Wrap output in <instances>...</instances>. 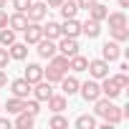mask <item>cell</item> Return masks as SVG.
<instances>
[{"mask_svg": "<svg viewBox=\"0 0 129 129\" xmlns=\"http://www.w3.org/2000/svg\"><path fill=\"white\" fill-rule=\"evenodd\" d=\"M94 114L96 116H101L104 121H109V124H119L124 116H121V109L114 104V99H106V96H99L96 101H94Z\"/></svg>", "mask_w": 129, "mask_h": 129, "instance_id": "obj_1", "label": "cell"}, {"mask_svg": "<svg viewBox=\"0 0 129 129\" xmlns=\"http://www.w3.org/2000/svg\"><path fill=\"white\" fill-rule=\"evenodd\" d=\"M79 94H81V99L84 101H96L99 96H101V86H99V81L94 79V81H86V84H79Z\"/></svg>", "mask_w": 129, "mask_h": 129, "instance_id": "obj_2", "label": "cell"}, {"mask_svg": "<svg viewBox=\"0 0 129 129\" xmlns=\"http://www.w3.org/2000/svg\"><path fill=\"white\" fill-rule=\"evenodd\" d=\"M86 71L91 74V79L101 81L104 76H109V61H104V58H94V61H89Z\"/></svg>", "mask_w": 129, "mask_h": 129, "instance_id": "obj_3", "label": "cell"}, {"mask_svg": "<svg viewBox=\"0 0 129 129\" xmlns=\"http://www.w3.org/2000/svg\"><path fill=\"white\" fill-rule=\"evenodd\" d=\"M25 15H28V20L41 23V20H46V15H48V5H46V3H41V0H33L30 8L25 10Z\"/></svg>", "mask_w": 129, "mask_h": 129, "instance_id": "obj_4", "label": "cell"}, {"mask_svg": "<svg viewBox=\"0 0 129 129\" xmlns=\"http://www.w3.org/2000/svg\"><path fill=\"white\" fill-rule=\"evenodd\" d=\"M30 89H33V84L25 81V79H13L10 81V94L18 96V99H28L30 96Z\"/></svg>", "mask_w": 129, "mask_h": 129, "instance_id": "obj_5", "label": "cell"}, {"mask_svg": "<svg viewBox=\"0 0 129 129\" xmlns=\"http://www.w3.org/2000/svg\"><path fill=\"white\" fill-rule=\"evenodd\" d=\"M99 86H101V96H106V99H116V96L124 91V89H121V86H119V84H116L111 76H104Z\"/></svg>", "mask_w": 129, "mask_h": 129, "instance_id": "obj_6", "label": "cell"}, {"mask_svg": "<svg viewBox=\"0 0 129 129\" xmlns=\"http://www.w3.org/2000/svg\"><path fill=\"white\" fill-rule=\"evenodd\" d=\"M30 94H33V99H38V101H48V96L53 94V86H51V81L41 79V81H36V84H33Z\"/></svg>", "mask_w": 129, "mask_h": 129, "instance_id": "obj_7", "label": "cell"}, {"mask_svg": "<svg viewBox=\"0 0 129 129\" xmlns=\"http://www.w3.org/2000/svg\"><path fill=\"white\" fill-rule=\"evenodd\" d=\"M56 46H58V53H63V56H69V58L79 53V41H76V38H69V36H61Z\"/></svg>", "mask_w": 129, "mask_h": 129, "instance_id": "obj_8", "label": "cell"}, {"mask_svg": "<svg viewBox=\"0 0 129 129\" xmlns=\"http://www.w3.org/2000/svg\"><path fill=\"white\" fill-rule=\"evenodd\" d=\"M23 36H25V43H28V46H36V43L43 38V28H41V23H33V20H28V25H25Z\"/></svg>", "mask_w": 129, "mask_h": 129, "instance_id": "obj_9", "label": "cell"}, {"mask_svg": "<svg viewBox=\"0 0 129 129\" xmlns=\"http://www.w3.org/2000/svg\"><path fill=\"white\" fill-rule=\"evenodd\" d=\"M101 58L109 61V63L119 61V58H121V48H119V43H116V41H106V43L101 46Z\"/></svg>", "mask_w": 129, "mask_h": 129, "instance_id": "obj_10", "label": "cell"}, {"mask_svg": "<svg viewBox=\"0 0 129 129\" xmlns=\"http://www.w3.org/2000/svg\"><path fill=\"white\" fill-rule=\"evenodd\" d=\"M36 46H38L36 51H38V56H41V58H51V56H56V53H58V46H56V41H51V38H41Z\"/></svg>", "mask_w": 129, "mask_h": 129, "instance_id": "obj_11", "label": "cell"}, {"mask_svg": "<svg viewBox=\"0 0 129 129\" xmlns=\"http://www.w3.org/2000/svg\"><path fill=\"white\" fill-rule=\"evenodd\" d=\"M81 33V23L76 18H63V25H61V36H69V38H79Z\"/></svg>", "mask_w": 129, "mask_h": 129, "instance_id": "obj_12", "label": "cell"}, {"mask_svg": "<svg viewBox=\"0 0 129 129\" xmlns=\"http://www.w3.org/2000/svg\"><path fill=\"white\" fill-rule=\"evenodd\" d=\"M25 25H28V15L25 13H13V15H8V28H13L15 33H23L25 30Z\"/></svg>", "mask_w": 129, "mask_h": 129, "instance_id": "obj_13", "label": "cell"}, {"mask_svg": "<svg viewBox=\"0 0 129 129\" xmlns=\"http://www.w3.org/2000/svg\"><path fill=\"white\" fill-rule=\"evenodd\" d=\"M81 33H84L86 38H96V36L101 33V23L94 20V18H86V20L81 23Z\"/></svg>", "mask_w": 129, "mask_h": 129, "instance_id": "obj_14", "label": "cell"}, {"mask_svg": "<svg viewBox=\"0 0 129 129\" xmlns=\"http://www.w3.org/2000/svg\"><path fill=\"white\" fill-rule=\"evenodd\" d=\"M58 84H61V91L66 94V96H74V94H79V79H76V76H63Z\"/></svg>", "mask_w": 129, "mask_h": 129, "instance_id": "obj_15", "label": "cell"}, {"mask_svg": "<svg viewBox=\"0 0 129 129\" xmlns=\"http://www.w3.org/2000/svg\"><path fill=\"white\" fill-rule=\"evenodd\" d=\"M23 79H25V81H30V84L41 81V79H43V66H41V63H28V66H25V74H23Z\"/></svg>", "mask_w": 129, "mask_h": 129, "instance_id": "obj_16", "label": "cell"}, {"mask_svg": "<svg viewBox=\"0 0 129 129\" xmlns=\"http://www.w3.org/2000/svg\"><path fill=\"white\" fill-rule=\"evenodd\" d=\"M8 53H10V58L13 61H25L28 58V43H13V46H8Z\"/></svg>", "mask_w": 129, "mask_h": 129, "instance_id": "obj_17", "label": "cell"}, {"mask_svg": "<svg viewBox=\"0 0 129 129\" xmlns=\"http://www.w3.org/2000/svg\"><path fill=\"white\" fill-rule=\"evenodd\" d=\"M63 76H66V71L58 69V66H53V63H48V69H43V79L51 81V84H58Z\"/></svg>", "mask_w": 129, "mask_h": 129, "instance_id": "obj_18", "label": "cell"}, {"mask_svg": "<svg viewBox=\"0 0 129 129\" xmlns=\"http://www.w3.org/2000/svg\"><path fill=\"white\" fill-rule=\"evenodd\" d=\"M48 109H51L53 114L63 111V109H66V94H51V96H48Z\"/></svg>", "mask_w": 129, "mask_h": 129, "instance_id": "obj_19", "label": "cell"}, {"mask_svg": "<svg viewBox=\"0 0 129 129\" xmlns=\"http://www.w3.org/2000/svg\"><path fill=\"white\" fill-rule=\"evenodd\" d=\"M86 66H89V58H86V56H81V53H76V56H71V58H69V69H71V71H76V74L86 71Z\"/></svg>", "mask_w": 129, "mask_h": 129, "instance_id": "obj_20", "label": "cell"}, {"mask_svg": "<svg viewBox=\"0 0 129 129\" xmlns=\"http://www.w3.org/2000/svg\"><path fill=\"white\" fill-rule=\"evenodd\" d=\"M106 15H109V8H106V5H101L99 0L89 8V18H94V20H99V23H101V20H106Z\"/></svg>", "mask_w": 129, "mask_h": 129, "instance_id": "obj_21", "label": "cell"}, {"mask_svg": "<svg viewBox=\"0 0 129 129\" xmlns=\"http://www.w3.org/2000/svg\"><path fill=\"white\" fill-rule=\"evenodd\" d=\"M41 28H43V38H51V41H58L61 38V23L48 20V25H41Z\"/></svg>", "mask_w": 129, "mask_h": 129, "instance_id": "obj_22", "label": "cell"}, {"mask_svg": "<svg viewBox=\"0 0 129 129\" xmlns=\"http://www.w3.org/2000/svg\"><path fill=\"white\" fill-rule=\"evenodd\" d=\"M58 10H61V15H63V18H76L79 5H76V0H63V3L58 5Z\"/></svg>", "mask_w": 129, "mask_h": 129, "instance_id": "obj_23", "label": "cell"}, {"mask_svg": "<svg viewBox=\"0 0 129 129\" xmlns=\"http://www.w3.org/2000/svg\"><path fill=\"white\" fill-rule=\"evenodd\" d=\"M33 124H36V116H33V114H28V111L15 114V126H18V129H30Z\"/></svg>", "mask_w": 129, "mask_h": 129, "instance_id": "obj_24", "label": "cell"}, {"mask_svg": "<svg viewBox=\"0 0 129 129\" xmlns=\"http://www.w3.org/2000/svg\"><path fill=\"white\" fill-rule=\"evenodd\" d=\"M106 20H109V28H124V25H126V15H124L121 10L109 13V15H106Z\"/></svg>", "mask_w": 129, "mask_h": 129, "instance_id": "obj_25", "label": "cell"}, {"mask_svg": "<svg viewBox=\"0 0 129 129\" xmlns=\"http://www.w3.org/2000/svg\"><path fill=\"white\" fill-rule=\"evenodd\" d=\"M23 106H25V99L10 96V99H8V104H5V111H8V114H20V111H23Z\"/></svg>", "mask_w": 129, "mask_h": 129, "instance_id": "obj_26", "label": "cell"}, {"mask_svg": "<svg viewBox=\"0 0 129 129\" xmlns=\"http://www.w3.org/2000/svg\"><path fill=\"white\" fill-rule=\"evenodd\" d=\"M15 43V30L13 28H0V46H3V48H8V46H13Z\"/></svg>", "mask_w": 129, "mask_h": 129, "instance_id": "obj_27", "label": "cell"}, {"mask_svg": "<svg viewBox=\"0 0 129 129\" xmlns=\"http://www.w3.org/2000/svg\"><path fill=\"white\" fill-rule=\"evenodd\" d=\"M76 129H96V116L81 114V116L76 119Z\"/></svg>", "mask_w": 129, "mask_h": 129, "instance_id": "obj_28", "label": "cell"}, {"mask_svg": "<svg viewBox=\"0 0 129 129\" xmlns=\"http://www.w3.org/2000/svg\"><path fill=\"white\" fill-rule=\"evenodd\" d=\"M111 30V41H116V43H124V41H129V28L124 25V28H109Z\"/></svg>", "mask_w": 129, "mask_h": 129, "instance_id": "obj_29", "label": "cell"}, {"mask_svg": "<svg viewBox=\"0 0 129 129\" xmlns=\"http://www.w3.org/2000/svg\"><path fill=\"white\" fill-rule=\"evenodd\" d=\"M53 66H58V69H63V71H69V56H63V53H56V56H51L48 58Z\"/></svg>", "mask_w": 129, "mask_h": 129, "instance_id": "obj_30", "label": "cell"}, {"mask_svg": "<svg viewBox=\"0 0 129 129\" xmlns=\"http://www.w3.org/2000/svg\"><path fill=\"white\" fill-rule=\"evenodd\" d=\"M23 111H28V114H33V116H38V111H41V101L38 99H25V106H23Z\"/></svg>", "mask_w": 129, "mask_h": 129, "instance_id": "obj_31", "label": "cell"}, {"mask_svg": "<svg viewBox=\"0 0 129 129\" xmlns=\"http://www.w3.org/2000/svg\"><path fill=\"white\" fill-rule=\"evenodd\" d=\"M48 124L56 126V129H58V126H69V119H66V116H61V111H58V114H53V119H51Z\"/></svg>", "mask_w": 129, "mask_h": 129, "instance_id": "obj_32", "label": "cell"}, {"mask_svg": "<svg viewBox=\"0 0 129 129\" xmlns=\"http://www.w3.org/2000/svg\"><path fill=\"white\" fill-rule=\"evenodd\" d=\"M111 79H114L121 89H126V86H129V76H126V71H119V74H116V76H111Z\"/></svg>", "mask_w": 129, "mask_h": 129, "instance_id": "obj_33", "label": "cell"}, {"mask_svg": "<svg viewBox=\"0 0 129 129\" xmlns=\"http://www.w3.org/2000/svg\"><path fill=\"white\" fill-rule=\"evenodd\" d=\"M30 3H33V0H13V8H15L18 13H25V10L30 8Z\"/></svg>", "mask_w": 129, "mask_h": 129, "instance_id": "obj_34", "label": "cell"}, {"mask_svg": "<svg viewBox=\"0 0 129 129\" xmlns=\"http://www.w3.org/2000/svg\"><path fill=\"white\" fill-rule=\"evenodd\" d=\"M8 61H10L8 48H3V46H0V69H8Z\"/></svg>", "mask_w": 129, "mask_h": 129, "instance_id": "obj_35", "label": "cell"}, {"mask_svg": "<svg viewBox=\"0 0 129 129\" xmlns=\"http://www.w3.org/2000/svg\"><path fill=\"white\" fill-rule=\"evenodd\" d=\"M96 3V0H76V5H79V10H89L91 5Z\"/></svg>", "mask_w": 129, "mask_h": 129, "instance_id": "obj_36", "label": "cell"}, {"mask_svg": "<svg viewBox=\"0 0 129 129\" xmlns=\"http://www.w3.org/2000/svg\"><path fill=\"white\" fill-rule=\"evenodd\" d=\"M10 126H13V121L8 116H0V129H10Z\"/></svg>", "mask_w": 129, "mask_h": 129, "instance_id": "obj_37", "label": "cell"}, {"mask_svg": "<svg viewBox=\"0 0 129 129\" xmlns=\"http://www.w3.org/2000/svg\"><path fill=\"white\" fill-rule=\"evenodd\" d=\"M8 84V74H5V69H0V89H3Z\"/></svg>", "mask_w": 129, "mask_h": 129, "instance_id": "obj_38", "label": "cell"}, {"mask_svg": "<svg viewBox=\"0 0 129 129\" xmlns=\"http://www.w3.org/2000/svg\"><path fill=\"white\" fill-rule=\"evenodd\" d=\"M5 25H8V13L0 10V28H5Z\"/></svg>", "mask_w": 129, "mask_h": 129, "instance_id": "obj_39", "label": "cell"}, {"mask_svg": "<svg viewBox=\"0 0 129 129\" xmlns=\"http://www.w3.org/2000/svg\"><path fill=\"white\" fill-rule=\"evenodd\" d=\"M61 3H63V0H46V5H48V8H58Z\"/></svg>", "mask_w": 129, "mask_h": 129, "instance_id": "obj_40", "label": "cell"}, {"mask_svg": "<svg viewBox=\"0 0 129 129\" xmlns=\"http://www.w3.org/2000/svg\"><path fill=\"white\" fill-rule=\"evenodd\" d=\"M116 3H119V8H126V5H129V0H116Z\"/></svg>", "mask_w": 129, "mask_h": 129, "instance_id": "obj_41", "label": "cell"}, {"mask_svg": "<svg viewBox=\"0 0 129 129\" xmlns=\"http://www.w3.org/2000/svg\"><path fill=\"white\" fill-rule=\"evenodd\" d=\"M5 3H8V0H0V10H3V8H5Z\"/></svg>", "mask_w": 129, "mask_h": 129, "instance_id": "obj_42", "label": "cell"}, {"mask_svg": "<svg viewBox=\"0 0 129 129\" xmlns=\"http://www.w3.org/2000/svg\"><path fill=\"white\" fill-rule=\"evenodd\" d=\"M0 111H3V104H0Z\"/></svg>", "mask_w": 129, "mask_h": 129, "instance_id": "obj_43", "label": "cell"}]
</instances>
